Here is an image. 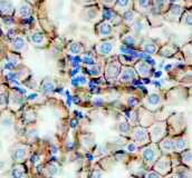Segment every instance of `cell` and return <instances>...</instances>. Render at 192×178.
I'll use <instances>...</instances> for the list:
<instances>
[{"instance_id":"obj_29","label":"cell","mask_w":192,"mask_h":178,"mask_svg":"<svg viewBox=\"0 0 192 178\" xmlns=\"http://www.w3.org/2000/svg\"><path fill=\"white\" fill-rule=\"evenodd\" d=\"M11 176H12V178H22V176H24V168L21 166L14 167V169L11 172Z\"/></svg>"},{"instance_id":"obj_28","label":"cell","mask_w":192,"mask_h":178,"mask_svg":"<svg viewBox=\"0 0 192 178\" xmlns=\"http://www.w3.org/2000/svg\"><path fill=\"white\" fill-rule=\"evenodd\" d=\"M122 41H124L126 44H130V46H135L136 42H137V40H136V37L134 36V35L128 33V35H126V36L123 37Z\"/></svg>"},{"instance_id":"obj_32","label":"cell","mask_w":192,"mask_h":178,"mask_svg":"<svg viewBox=\"0 0 192 178\" xmlns=\"http://www.w3.org/2000/svg\"><path fill=\"white\" fill-rule=\"evenodd\" d=\"M7 101H8V95L2 88H0V107L1 108L5 107L7 105Z\"/></svg>"},{"instance_id":"obj_41","label":"cell","mask_w":192,"mask_h":178,"mask_svg":"<svg viewBox=\"0 0 192 178\" xmlns=\"http://www.w3.org/2000/svg\"><path fill=\"white\" fill-rule=\"evenodd\" d=\"M100 172H98V170H94L92 178H100Z\"/></svg>"},{"instance_id":"obj_10","label":"cell","mask_w":192,"mask_h":178,"mask_svg":"<svg viewBox=\"0 0 192 178\" xmlns=\"http://www.w3.org/2000/svg\"><path fill=\"white\" fill-rule=\"evenodd\" d=\"M133 5V0H116L114 7L116 12L120 14H124L125 11L130 10Z\"/></svg>"},{"instance_id":"obj_16","label":"cell","mask_w":192,"mask_h":178,"mask_svg":"<svg viewBox=\"0 0 192 178\" xmlns=\"http://www.w3.org/2000/svg\"><path fill=\"white\" fill-rule=\"evenodd\" d=\"M169 8V3L167 0H154L153 2V9L156 14H161L165 12Z\"/></svg>"},{"instance_id":"obj_25","label":"cell","mask_w":192,"mask_h":178,"mask_svg":"<svg viewBox=\"0 0 192 178\" xmlns=\"http://www.w3.org/2000/svg\"><path fill=\"white\" fill-rule=\"evenodd\" d=\"M69 51L73 55H79V53H82L84 51V48L82 46V44H79V42H73L69 46Z\"/></svg>"},{"instance_id":"obj_4","label":"cell","mask_w":192,"mask_h":178,"mask_svg":"<svg viewBox=\"0 0 192 178\" xmlns=\"http://www.w3.org/2000/svg\"><path fill=\"white\" fill-rule=\"evenodd\" d=\"M96 30H97L98 36L100 38H107L113 33V26L111 25V22L105 20V21L98 23L97 27H96Z\"/></svg>"},{"instance_id":"obj_26","label":"cell","mask_w":192,"mask_h":178,"mask_svg":"<svg viewBox=\"0 0 192 178\" xmlns=\"http://www.w3.org/2000/svg\"><path fill=\"white\" fill-rule=\"evenodd\" d=\"M143 50H144L145 53H150V55H154V53H158V46L153 42H148V44H145L143 46Z\"/></svg>"},{"instance_id":"obj_2","label":"cell","mask_w":192,"mask_h":178,"mask_svg":"<svg viewBox=\"0 0 192 178\" xmlns=\"http://www.w3.org/2000/svg\"><path fill=\"white\" fill-rule=\"evenodd\" d=\"M184 8H182L180 5H172L165 11V18L170 21H176L181 18V15L183 14Z\"/></svg>"},{"instance_id":"obj_35","label":"cell","mask_w":192,"mask_h":178,"mask_svg":"<svg viewBox=\"0 0 192 178\" xmlns=\"http://www.w3.org/2000/svg\"><path fill=\"white\" fill-rule=\"evenodd\" d=\"M57 172H58V168H57L56 165H49L47 167V172L49 176H54Z\"/></svg>"},{"instance_id":"obj_39","label":"cell","mask_w":192,"mask_h":178,"mask_svg":"<svg viewBox=\"0 0 192 178\" xmlns=\"http://www.w3.org/2000/svg\"><path fill=\"white\" fill-rule=\"evenodd\" d=\"M148 178H161L160 177L159 174H156V172H149L148 174Z\"/></svg>"},{"instance_id":"obj_9","label":"cell","mask_w":192,"mask_h":178,"mask_svg":"<svg viewBox=\"0 0 192 178\" xmlns=\"http://www.w3.org/2000/svg\"><path fill=\"white\" fill-rule=\"evenodd\" d=\"M170 159L167 158V157H162L160 160L156 161L155 164V170L156 172H159L160 174H162V175H164V174H167L169 170H170Z\"/></svg>"},{"instance_id":"obj_38","label":"cell","mask_w":192,"mask_h":178,"mask_svg":"<svg viewBox=\"0 0 192 178\" xmlns=\"http://www.w3.org/2000/svg\"><path fill=\"white\" fill-rule=\"evenodd\" d=\"M127 150L128 151H135V150H136V145L134 144V142H131V144L127 146Z\"/></svg>"},{"instance_id":"obj_3","label":"cell","mask_w":192,"mask_h":178,"mask_svg":"<svg viewBox=\"0 0 192 178\" xmlns=\"http://www.w3.org/2000/svg\"><path fill=\"white\" fill-rule=\"evenodd\" d=\"M115 47V42L113 40H104V41L100 42V44L95 47L96 51L98 55L100 56H109L113 53Z\"/></svg>"},{"instance_id":"obj_24","label":"cell","mask_w":192,"mask_h":178,"mask_svg":"<svg viewBox=\"0 0 192 178\" xmlns=\"http://www.w3.org/2000/svg\"><path fill=\"white\" fill-rule=\"evenodd\" d=\"M160 147L161 149L164 151V153H172L173 151V142L170 138H165L163 142L160 144Z\"/></svg>"},{"instance_id":"obj_17","label":"cell","mask_w":192,"mask_h":178,"mask_svg":"<svg viewBox=\"0 0 192 178\" xmlns=\"http://www.w3.org/2000/svg\"><path fill=\"white\" fill-rule=\"evenodd\" d=\"M12 49L15 50V51H24V50L26 49V41L25 39L22 38V37L18 36L16 37V38L12 40Z\"/></svg>"},{"instance_id":"obj_43","label":"cell","mask_w":192,"mask_h":178,"mask_svg":"<svg viewBox=\"0 0 192 178\" xmlns=\"http://www.w3.org/2000/svg\"><path fill=\"white\" fill-rule=\"evenodd\" d=\"M30 1H36V0H30Z\"/></svg>"},{"instance_id":"obj_40","label":"cell","mask_w":192,"mask_h":178,"mask_svg":"<svg viewBox=\"0 0 192 178\" xmlns=\"http://www.w3.org/2000/svg\"><path fill=\"white\" fill-rule=\"evenodd\" d=\"M94 0H79V2L82 3V5L86 6V5H89V3H92Z\"/></svg>"},{"instance_id":"obj_12","label":"cell","mask_w":192,"mask_h":178,"mask_svg":"<svg viewBox=\"0 0 192 178\" xmlns=\"http://www.w3.org/2000/svg\"><path fill=\"white\" fill-rule=\"evenodd\" d=\"M135 69H136L137 74L142 77H149L151 75V71H152V67L149 64H146L145 61H139L135 66Z\"/></svg>"},{"instance_id":"obj_1","label":"cell","mask_w":192,"mask_h":178,"mask_svg":"<svg viewBox=\"0 0 192 178\" xmlns=\"http://www.w3.org/2000/svg\"><path fill=\"white\" fill-rule=\"evenodd\" d=\"M132 29H133V35L134 36H143L146 33L149 29V23L144 18H137L135 20L133 25H132Z\"/></svg>"},{"instance_id":"obj_23","label":"cell","mask_w":192,"mask_h":178,"mask_svg":"<svg viewBox=\"0 0 192 178\" xmlns=\"http://www.w3.org/2000/svg\"><path fill=\"white\" fill-rule=\"evenodd\" d=\"M176 50H178V48H176L174 46H172V44H167V46L162 48L160 53H161L162 56H164V57H171V56L174 55V53H176Z\"/></svg>"},{"instance_id":"obj_15","label":"cell","mask_w":192,"mask_h":178,"mask_svg":"<svg viewBox=\"0 0 192 178\" xmlns=\"http://www.w3.org/2000/svg\"><path fill=\"white\" fill-rule=\"evenodd\" d=\"M139 18V15L137 12L135 11H131V10H127L125 11L124 14H123V17H122V21H124L126 25L128 26H132L135 22V20Z\"/></svg>"},{"instance_id":"obj_14","label":"cell","mask_w":192,"mask_h":178,"mask_svg":"<svg viewBox=\"0 0 192 178\" xmlns=\"http://www.w3.org/2000/svg\"><path fill=\"white\" fill-rule=\"evenodd\" d=\"M136 77V74L134 71V69H132L131 67H126L122 70L120 75V80L122 83H128V81H132L135 79Z\"/></svg>"},{"instance_id":"obj_37","label":"cell","mask_w":192,"mask_h":178,"mask_svg":"<svg viewBox=\"0 0 192 178\" xmlns=\"http://www.w3.org/2000/svg\"><path fill=\"white\" fill-rule=\"evenodd\" d=\"M91 72H92L93 75H100V67H92V68H91Z\"/></svg>"},{"instance_id":"obj_7","label":"cell","mask_w":192,"mask_h":178,"mask_svg":"<svg viewBox=\"0 0 192 178\" xmlns=\"http://www.w3.org/2000/svg\"><path fill=\"white\" fill-rule=\"evenodd\" d=\"M133 137L135 139V142L140 145L146 144L149 142V134L144 128H141V127L135 128L133 130Z\"/></svg>"},{"instance_id":"obj_33","label":"cell","mask_w":192,"mask_h":178,"mask_svg":"<svg viewBox=\"0 0 192 178\" xmlns=\"http://www.w3.org/2000/svg\"><path fill=\"white\" fill-rule=\"evenodd\" d=\"M182 159H183L184 163H187L188 165L191 164V151H190V150H187L185 153L182 154Z\"/></svg>"},{"instance_id":"obj_19","label":"cell","mask_w":192,"mask_h":178,"mask_svg":"<svg viewBox=\"0 0 192 178\" xmlns=\"http://www.w3.org/2000/svg\"><path fill=\"white\" fill-rule=\"evenodd\" d=\"M31 42L35 44L36 46H42L46 41V37L42 32H35L30 36Z\"/></svg>"},{"instance_id":"obj_34","label":"cell","mask_w":192,"mask_h":178,"mask_svg":"<svg viewBox=\"0 0 192 178\" xmlns=\"http://www.w3.org/2000/svg\"><path fill=\"white\" fill-rule=\"evenodd\" d=\"M131 130V126L127 122H121L120 124V131L121 133H128Z\"/></svg>"},{"instance_id":"obj_11","label":"cell","mask_w":192,"mask_h":178,"mask_svg":"<svg viewBox=\"0 0 192 178\" xmlns=\"http://www.w3.org/2000/svg\"><path fill=\"white\" fill-rule=\"evenodd\" d=\"M31 11H33L31 6L28 2H26V1H22L19 7H18V9H17V17H19V18H28L31 15Z\"/></svg>"},{"instance_id":"obj_21","label":"cell","mask_w":192,"mask_h":178,"mask_svg":"<svg viewBox=\"0 0 192 178\" xmlns=\"http://www.w3.org/2000/svg\"><path fill=\"white\" fill-rule=\"evenodd\" d=\"M27 156V149L25 147H18L14 151V158L17 161H22Z\"/></svg>"},{"instance_id":"obj_36","label":"cell","mask_w":192,"mask_h":178,"mask_svg":"<svg viewBox=\"0 0 192 178\" xmlns=\"http://www.w3.org/2000/svg\"><path fill=\"white\" fill-rule=\"evenodd\" d=\"M103 5H105L106 7H114L116 0H100Z\"/></svg>"},{"instance_id":"obj_30","label":"cell","mask_w":192,"mask_h":178,"mask_svg":"<svg viewBox=\"0 0 192 178\" xmlns=\"http://www.w3.org/2000/svg\"><path fill=\"white\" fill-rule=\"evenodd\" d=\"M54 88H55V85H54V83H51V81H50L49 79H46V80H45L44 83H42V89L44 90L45 92L51 91V90H54Z\"/></svg>"},{"instance_id":"obj_42","label":"cell","mask_w":192,"mask_h":178,"mask_svg":"<svg viewBox=\"0 0 192 178\" xmlns=\"http://www.w3.org/2000/svg\"><path fill=\"white\" fill-rule=\"evenodd\" d=\"M167 178H174V176H172V175H171V176H167Z\"/></svg>"},{"instance_id":"obj_27","label":"cell","mask_w":192,"mask_h":178,"mask_svg":"<svg viewBox=\"0 0 192 178\" xmlns=\"http://www.w3.org/2000/svg\"><path fill=\"white\" fill-rule=\"evenodd\" d=\"M148 103L151 106H158L161 103V97L158 94H151L148 97Z\"/></svg>"},{"instance_id":"obj_6","label":"cell","mask_w":192,"mask_h":178,"mask_svg":"<svg viewBox=\"0 0 192 178\" xmlns=\"http://www.w3.org/2000/svg\"><path fill=\"white\" fill-rule=\"evenodd\" d=\"M165 131V124L164 122H160V124H155L151 127V138L153 142H158Z\"/></svg>"},{"instance_id":"obj_8","label":"cell","mask_w":192,"mask_h":178,"mask_svg":"<svg viewBox=\"0 0 192 178\" xmlns=\"http://www.w3.org/2000/svg\"><path fill=\"white\" fill-rule=\"evenodd\" d=\"M142 157L146 164L152 165L154 163V160H155V157H156L155 147H154V146H149V147H146L145 149H143Z\"/></svg>"},{"instance_id":"obj_31","label":"cell","mask_w":192,"mask_h":178,"mask_svg":"<svg viewBox=\"0 0 192 178\" xmlns=\"http://www.w3.org/2000/svg\"><path fill=\"white\" fill-rule=\"evenodd\" d=\"M182 23L184 25H191V11H183V14L181 15Z\"/></svg>"},{"instance_id":"obj_18","label":"cell","mask_w":192,"mask_h":178,"mask_svg":"<svg viewBox=\"0 0 192 178\" xmlns=\"http://www.w3.org/2000/svg\"><path fill=\"white\" fill-rule=\"evenodd\" d=\"M151 8L150 0H135V9L140 12L149 11Z\"/></svg>"},{"instance_id":"obj_22","label":"cell","mask_w":192,"mask_h":178,"mask_svg":"<svg viewBox=\"0 0 192 178\" xmlns=\"http://www.w3.org/2000/svg\"><path fill=\"white\" fill-rule=\"evenodd\" d=\"M97 12L98 9L95 8V7H88V8H85V10L82 12V14H86L85 19L86 20H93L97 17Z\"/></svg>"},{"instance_id":"obj_5","label":"cell","mask_w":192,"mask_h":178,"mask_svg":"<svg viewBox=\"0 0 192 178\" xmlns=\"http://www.w3.org/2000/svg\"><path fill=\"white\" fill-rule=\"evenodd\" d=\"M118 72H120V65L117 61H109L107 66H106V70H105V74H106V78L109 79V80H114L115 78L117 77L118 75Z\"/></svg>"},{"instance_id":"obj_13","label":"cell","mask_w":192,"mask_h":178,"mask_svg":"<svg viewBox=\"0 0 192 178\" xmlns=\"http://www.w3.org/2000/svg\"><path fill=\"white\" fill-rule=\"evenodd\" d=\"M14 11L15 7L10 0H0V12L3 16H11Z\"/></svg>"},{"instance_id":"obj_20","label":"cell","mask_w":192,"mask_h":178,"mask_svg":"<svg viewBox=\"0 0 192 178\" xmlns=\"http://www.w3.org/2000/svg\"><path fill=\"white\" fill-rule=\"evenodd\" d=\"M173 142V150H178V151H181L187 148V142L184 138H176L174 140H172Z\"/></svg>"}]
</instances>
